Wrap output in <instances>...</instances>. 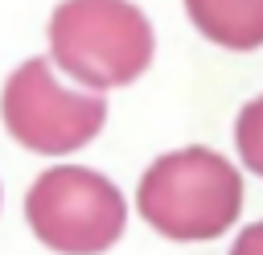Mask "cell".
<instances>
[{
	"label": "cell",
	"instance_id": "6da1fadb",
	"mask_svg": "<svg viewBox=\"0 0 263 255\" xmlns=\"http://www.w3.org/2000/svg\"><path fill=\"white\" fill-rule=\"evenodd\" d=\"M136 206L164 239H218L242 210V177L214 148H177L148 165L136 189Z\"/></svg>",
	"mask_w": 263,
	"mask_h": 255
},
{
	"label": "cell",
	"instance_id": "277c9868",
	"mask_svg": "<svg viewBox=\"0 0 263 255\" xmlns=\"http://www.w3.org/2000/svg\"><path fill=\"white\" fill-rule=\"evenodd\" d=\"M0 119L16 144L29 152L62 156L82 144H90L107 123L103 95L90 90H66L45 58L21 62L0 95Z\"/></svg>",
	"mask_w": 263,
	"mask_h": 255
},
{
	"label": "cell",
	"instance_id": "3957f363",
	"mask_svg": "<svg viewBox=\"0 0 263 255\" xmlns=\"http://www.w3.org/2000/svg\"><path fill=\"white\" fill-rule=\"evenodd\" d=\"M25 218L49 251L99 255L123 234L127 202L103 173L82 165H58L29 185Z\"/></svg>",
	"mask_w": 263,
	"mask_h": 255
},
{
	"label": "cell",
	"instance_id": "8992f818",
	"mask_svg": "<svg viewBox=\"0 0 263 255\" xmlns=\"http://www.w3.org/2000/svg\"><path fill=\"white\" fill-rule=\"evenodd\" d=\"M234 144H238V156L251 173L263 177V95L251 99L242 111H238V123H234Z\"/></svg>",
	"mask_w": 263,
	"mask_h": 255
},
{
	"label": "cell",
	"instance_id": "52a82bcc",
	"mask_svg": "<svg viewBox=\"0 0 263 255\" xmlns=\"http://www.w3.org/2000/svg\"><path fill=\"white\" fill-rule=\"evenodd\" d=\"M230 255H263V222H251V226L234 239Z\"/></svg>",
	"mask_w": 263,
	"mask_h": 255
},
{
	"label": "cell",
	"instance_id": "7a4b0ae2",
	"mask_svg": "<svg viewBox=\"0 0 263 255\" xmlns=\"http://www.w3.org/2000/svg\"><path fill=\"white\" fill-rule=\"evenodd\" d=\"M49 49L90 90L127 86L152 62V25L132 0H62L49 16Z\"/></svg>",
	"mask_w": 263,
	"mask_h": 255
},
{
	"label": "cell",
	"instance_id": "5b68a950",
	"mask_svg": "<svg viewBox=\"0 0 263 255\" xmlns=\"http://www.w3.org/2000/svg\"><path fill=\"white\" fill-rule=\"evenodd\" d=\"M185 8L197 33L222 49L263 45V0H185Z\"/></svg>",
	"mask_w": 263,
	"mask_h": 255
}]
</instances>
